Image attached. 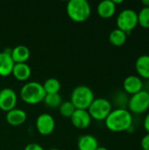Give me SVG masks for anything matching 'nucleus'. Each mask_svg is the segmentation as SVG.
Instances as JSON below:
<instances>
[{"label": "nucleus", "mask_w": 149, "mask_h": 150, "mask_svg": "<svg viewBox=\"0 0 149 150\" xmlns=\"http://www.w3.org/2000/svg\"><path fill=\"white\" fill-rule=\"evenodd\" d=\"M105 122L106 127L112 132L128 131L133 126V115L126 108H117L110 112Z\"/></svg>", "instance_id": "f257e3e1"}, {"label": "nucleus", "mask_w": 149, "mask_h": 150, "mask_svg": "<svg viewBox=\"0 0 149 150\" xmlns=\"http://www.w3.org/2000/svg\"><path fill=\"white\" fill-rule=\"evenodd\" d=\"M66 11L68 16L77 23L86 21L91 14V7L87 0H69Z\"/></svg>", "instance_id": "f03ea898"}, {"label": "nucleus", "mask_w": 149, "mask_h": 150, "mask_svg": "<svg viewBox=\"0 0 149 150\" xmlns=\"http://www.w3.org/2000/svg\"><path fill=\"white\" fill-rule=\"evenodd\" d=\"M46 92L44 91L43 85L39 82H28L20 89V98L26 104H39L44 100Z\"/></svg>", "instance_id": "7ed1b4c3"}, {"label": "nucleus", "mask_w": 149, "mask_h": 150, "mask_svg": "<svg viewBox=\"0 0 149 150\" xmlns=\"http://www.w3.org/2000/svg\"><path fill=\"white\" fill-rule=\"evenodd\" d=\"M94 98V93L90 87L86 85H78L71 91L69 101L76 109L87 110Z\"/></svg>", "instance_id": "20e7f679"}, {"label": "nucleus", "mask_w": 149, "mask_h": 150, "mask_svg": "<svg viewBox=\"0 0 149 150\" xmlns=\"http://www.w3.org/2000/svg\"><path fill=\"white\" fill-rule=\"evenodd\" d=\"M91 119L96 120H105L112 111V105L107 98H94L89 108L87 109Z\"/></svg>", "instance_id": "39448f33"}, {"label": "nucleus", "mask_w": 149, "mask_h": 150, "mask_svg": "<svg viewBox=\"0 0 149 150\" xmlns=\"http://www.w3.org/2000/svg\"><path fill=\"white\" fill-rule=\"evenodd\" d=\"M117 27L126 34L133 31L138 25V13L132 9H125L117 17Z\"/></svg>", "instance_id": "423d86ee"}, {"label": "nucleus", "mask_w": 149, "mask_h": 150, "mask_svg": "<svg viewBox=\"0 0 149 150\" xmlns=\"http://www.w3.org/2000/svg\"><path fill=\"white\" fill-rule=\"evenodd\" d=\"M128 111L134 114H142L149 109V91H141L131 96L128 100Z\"/></svg>", "instance_id": "0eeeda50"}, {"label": "nucleus", "mask_w": 149, "mask_h": 150, "mask_svg": "<svg viewBox=\"0 0 149 150\" xmlns=\"http://www.w3.org/2000/svg\"><path fill=\"white\" fill-rule=\"evenodd\" d=\"M36 129L41 135L51 134L55 127V121L54 117L49 113L40 114L35 121Z\"/></svg>", "instance_id": "6e6552de"}, {"label": "nucleus", "mask_w": 149, "mask_h": 150, "mask_svg": "<svg viewBox=\"0 0 149 150\" xmlns=\"http://www.w3.org/2000/svg\"><path fill=\"white\" fill-rule=\"evenodd\" d=\"M18 96L11 88H4L0 91V109L9 112L16 108Z\"/></svg>", "instance_id": "1a4fd4ad"}, {"label": "nucleus", "mask_w": 149, "mask_h": 150, "mask_svg": "<svg viewBox=\"0 0 149 150\" xmlns=\"http://www.w3.org/2000/svg\"><path fill=\"white\" fill-rule=\"evenodd\" d=\"M70 119L73 126L78 129H85L90 127L92 120L88 110L83 109H76Z\"/></svg>", "instance_id": "9d476101"}, {"label": "nucleus", "mask_w": 149, "mask_h": 150, "mask_svg": "<svg viewBox=\"0 0 149 150\" xmlns=\"http://www.w3.org/2000/svg\"><path fill=\"white\" fill-rule=\"evenodd\" d=\"M123 89L126 93L133 96L143 90V81L138 76H128L123 82Z\"/></svg>", "instance_id": "9b49d317"}, {"label": "nucleus", "mask_w": 149, "mask_h": 150, "mask_svg": "<svg viewBox=\"0 0 149 150\" xmlns=\"http://www.w3.org/2000/svg\"><path fill=\"white\" fill-rule=\"evenodd\" d=\"M11 48H6L4 51L0 52V76H7L12 73L15 62L11 56Z\"/></svg>", "instance_id": "f8f14e48"}, {"label": "nucleus", "mask_w": 149, "mask_h": 150, "mask_svg": "<svg viewBox=\"0 0 149 150\" xmlns=\"http://www.w3.org/2000/svg\"><path fill=\"white\" fill-rule=\"evenodd\" d=\"M27 119L26 112L19 108H14L6 112L5 120L8 124L13 127H18L25 122Z\"/></svg>", "instance_id": "ddd939ff"}, {"label": "nucleus", "mask_w": 149, "mask_h": 150, "mask_svg": "<svg viewBox=\"0 0 149 150\" xmlns=\"http://www.w3.org/2000/svg\"><path fill=\"white\" fill-rule=\"evenodd\" d=\"M135 69L138 73V76L149 80V54H142L137 58Z\"/></svg>", "instance_id": "4468645a"}, {"label": "nucleus", "mask_w": 149, "mask_h": 150, "mask_svg": "<svg viewBox=\"0 0 149 150\" xmlns=\"http://www.w3.org/2000/svg\"><path fill=\"white\" fill-rule=\"evenodd\" d=\"M97 11L99 17L103 18H112L116 11V4L112 0H104L101 1L97 7Z\"/></svg>", "instance_id": "2eb2a0df"}, {"label": "nucleus", "mask_w": 149, "mask_h": 150, "mask_svg": "<svg viewBox=\"0 0 149 150\" xmlns=\"http://www.w3.org/2000/svg\"><path fill=\"white\" fill-rule=\"evenodd\" d=\"M30 49L24 45H18L11 48V56L15 63H22L26 62V61L30 57Z\"/></svg>", "instance_id": "dca6fc26"}, {"label": "nucleus", "mask_w": 149, "mask_h": 150, "mask_svg": "<svg viewBox=\"0 0 149 150\" xmlns=\"http://www.w3.org/2000/svg\"><path fill=\"white\" fill-rule=\"evenodd\" d=\"M77 147L79 150H96L98 147L97 139L91 134H83L78 138Z\"/></svg>", "instance_id": "f3484780"}, {"label": "nucleus", "mask_w": 149, "mask_h": 150, "mask_svg": "<svg viewBox=\"0 0 149 150\" xmlns=\"http://www.w3.org/2000/svg\"><path fill=\"white\" fill-rule=\"evenodd\" d=\"M11 74L18 81H26L31 76L32 69L26 62L15 63Z\"/></svg>", "instance_id": "a211bd4d"}, {"label": "nucleus", "mask_w": 149, "mask_h": 150, "mask_svg": "<svg viewBox=\"0 0 149 150\" xmlns=\"http://www.w3.org/2000/svg\"><path fill=\"white\" fill-rule=\"evenodd\" d=\"M126 39H127V34L119 28L112 30L109 34V41L112 45L115 47L123 46L126 43Z\"/></svg>", "instance_id": "6ab92c4d"}, {"label": "nucleus", "mask_w": 149, "mask_h": 150, "mask_svg": "<svg viewBox=\"0 0 149 150\" xmlns=\"http://www.w3.org/2000/svg\"><path fill=\"white\" fill-rule=\"evenodd\" d=\"M46 94H54L59 93L61 90V83L55 77L47 78L42 84Z\"/></svg>", "instance_id": "aec40b11"}, {"label": "nucleus", "mask_w": 149, "mask_h": 150, "mask_svg": "<svg viewBox=\"0 0 149 150\" xmlns=\"http://www.w3.org/2000/svg\"><path fill=\"white\" fill-rule=\"evenodd\" d=\"M44 103L50 108H59L62 103L61 96L59 93L54 94H46L44 98Z\"/></svg>", "instance_id": "412c9836"}, {"label": "nucleus", "mask_w": 149, "mask_h": 150, "mask_svg": "<svg viewBox=\"0 0 149 150\" xmlns=\"http://www.w3.org/2000/svg\"><path fill=\"white\" fill-rule=\"evenodd\" d=\"M138 25L149 29V7H143L138 13Z\"/></svg>", "instance_id": "4be33fe9"}, {"label": "nucleus", "mask_w": 149, "mask_h": 150, "mask_svg": "<svg viewBox=\"0 0 149 150\" xmlns=\"http://www.w3.org/2000/svg\"><path fill=\"white\" fill-rule=\"evenodd\" d=\"M76 111V107L73 105V104L70 101H65L61 104L59 106V112L60 113L66 118H70L74 112Z\"/></svg>", "instance_id": "5701e85b"}, {"label": "nucleus", "mask_w": 149, "mask_h": 150, "mask_svg": "<svg viewBox=\"0 0 149 150\" xmlns=\"http://www.w3.org/2000/svg\"><path fill=\"white\" fill-rule=\"evenodd\" d=\"M141 146L142 150H149V134H147L141 139Z\"/></svg>", "instance_id": "b1692460"}, {"label": "nucleus", "mask_w": 149, "mask_h": 150, "mask_svg": "<svg viewBox=\"0 0 149 150\" xmlns=\"http://www.w3.org/2000/svg\"><path fill=\"white\" fill-rule=\"evenodd\" d=\"M24 150H45V149H43V147H42V146H40V144L32 142V143H29V144H27V145L25 147Z\"/></svg>", "instance_id": "393cba45"}, {"label": "nucleus", "mask_w": 149, "mask_h": 150, "mask_svg": "<svg viewBox=\"0 0 149 150\" xmlns=\"http://www.w3.org/2000/svg\"><path fill=\"white\" fill-rule=\"evenodd\" d=\"M143 126H144L145 130L148 132V134H149V112L147 114V115H146V117H145Z\"/></svg>", "instance_id": "a878e982"}, {"label": "nucleus", "mask_w": 149, "mask_h": 150, "mask_svg": "<svg viewBox=\"0 0 149 150\" xmlns=\"http://www.w3.org/2000/svg\"><path fill=\"white\" fill-rule=\"evenodd\" d=\"M141 3L144 5V7H149V0H142Z\"/></svg>", "instance_id": "bb28decb"}, {"label": "nucleus", "mask_w": 149, "mask_h": 150, "mask_svg": "<svg viewBox=\"0 0 149 150\" xmlns=\"http://www.w3.org/2000/svg\"><path fill=\"white\" fill-rule=\"evenodd\" d=\"M96 150H108V149H107L105 147H101V146H99V147H98V148H97Z\"/></svg>", "instance_id": "cd10ccee"}, {"label": "nucleus", "mask_w": 149, "mask_h": 150, "mask_svg": "<svg viewBox=\"0 0 149 150\" xmlns=\"http://www.w3.org/2000/svg\"><path fill=\"white\" fill-rule=\"evenodd\" d=\"M48 150H60V149H56V148H53V149H48Z\"/></svg>", "instance_id": "c85d7f7f"}]
</instances>
